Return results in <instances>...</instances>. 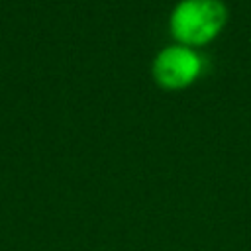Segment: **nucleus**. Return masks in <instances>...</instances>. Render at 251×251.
I'll list each match as a JSON object with an SVG mask.
<instances>
[{
	"label": "nucleus",
	"instance_id": "f257e3e1",
	"mask_svg": "<svg viewBox=\"0 0 251 251\" xmlns=\"http://www.w3.org/2000/svg\"><path fill=\"white\" fill-rule=\"evenodd\" d=\"M227 22L224 0H178L169 16V29L178 43L196 47L212 41Z\"/></svg>",
	"mask_w": 251,
	"mask_h": 251
},
{
	"label": "nucleus",
	"instance_id": "f03ea898",
	"mask_svg": "<svg viewBox=\"0 0 251 251\" xmlns=\"http://www.w3.org/2000/svg\"><path fill=\"white\" fill-rule=\"evenodd\" d=\"M202 57L200 53L184 43L165 45L153 59L151 73L153 78L165 88H184L192 84L202 73Z\"/></svg>",
	"mask_w": 251,
	"mask_h": 251
}]
</instances>
